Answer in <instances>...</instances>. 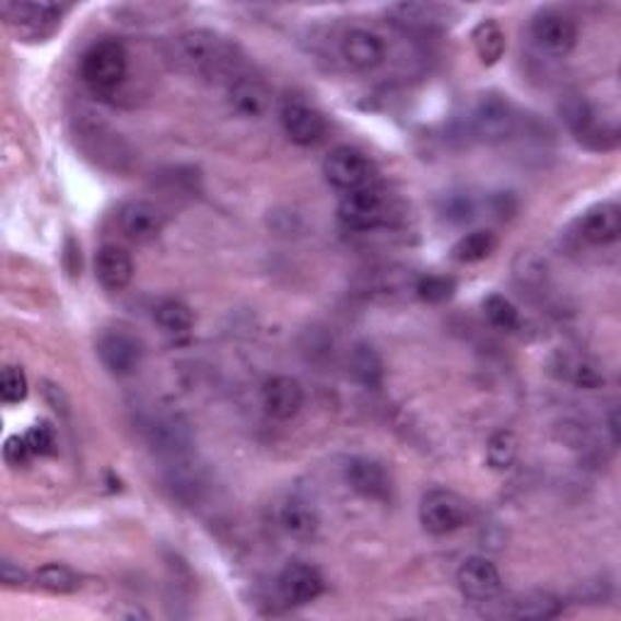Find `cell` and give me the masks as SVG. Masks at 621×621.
Here are the masks:
<instances>
[{
  "instance_id": "cell-16",
  "label": "cell",
  "mask_w": 621,
  "mask_h": 621,
  "mask_svg": "<svg viewBox=\"0 0 621 621\" xmlns=\"http://www.w3.org/2000/svg\"><path fill=\"white\" fill-rule=\"evenodd\" d=\"M262 408L272 420H294L304 408V388L292 376H272L262 384Z\"/></svg>"
},
{
  "instance_id": "cell-27",
  "label": "cell",
  "mask_w": 621,
  "mask_h": 621,
  "mask_svg": "<svg viewBox=\"0 0 621 621\" xmlns=\"http://www.w3.org/2000/svg\"><path fill=\"white\" fill-rule=\"evenodd\" d=\"M35 583L37 587H42V590H47L51 595H73L81 590V578H78V573L61 563L42 565V569L35 573Z\"/></svg>"
},
{
  "instance_id": "cell-37",
  "label": "cell",
  "mask_w": 621,
  "mask_h": 621,
  "mask_svg": "<svg viewBox=\"0 0 621 621\" xmlns=\"http://www.w3.org/2000/svg\"><path fill=\"white\" fill-rule=\"evenodd\" d=\"M609 432H612V442H619V423H617V410H612V418H609Z\"/></svg>"
},
{
  "instance_id": "cell-32",
  "label": "cell",
  "mask_w": 621,
  "mask_h": 621,
  "mask_svg": "<svg viewBox=\"0 0 621 621\" xmlns=\"http://www.w3.org/2000/svg\"><path fill=\"white\" fill-rule=\"evenodd\" d=\"M563 376L569 382H573L575 386L590 388V391L600 384H605V376H602L600 367L593 364L590 360H583V358H563Z\"/></svg>"
},
{
  "instance_id": "cell-13",
  "label": "cell",
  "mask_w": 621,
  "mask_h": 621,
  "mask_svg": "<svg viewBox=\"0 0 621 621\" xmlns=\"http://www.w3.org/2000/svg\"><path fill=\"white\" fill-rule=\"evenodd\" d=\"M345 481L354 493L367 497V501L384 503L391 497V476L386 466L370 457H352L345 464Z\"/></svg>"
},
{
  "instance_id": "cell-15",
  "label": "cell",
  "mask_w": 621,
  "mask_h": 621,
  "mask_svg": "<svg viewBox=\"0 0 621 621\" xmlns=\"http://www.w3.org/2000/svg\"><path fill=\"white\" fill-rule=\"evenodd\" d=\"M326 581L316 565L310 563H290L277 578V590H280L282 600L286 605H308L314 602L324 593Z\"/></svg>"
},
{
  "instance_id": "cell-17",
  "label": "cell",
  "mask_w": 621,
  "mask_h": 621,
  "mask_svg": "<svg viewBox=\"0 0 621 621\" xmlns=\"http://www.w3.org/2000/svg\"><path fill=\"white\" fill-rule=\"evenodd\" d=\"M340 54L354 71H374L386 59V44L367 27H352L340 39Z\"/></svg>"
},
{
  "instance_id": "cell-36",
  "label": "cell",
  "mask_w": 621,
  "mask_h": 621,
  "mask_svg": "<svg viewBox=\"0 0 621 621\" xmlns=\"http://www.w3.org/2000/svg\"><path fill=\"white\" fill-rule=\"evenodd\" d=\"M0 581H3L8 587H22L27 583V573L22 571L17 563L3 559V563H0Z\"/></svg>"
},
{
  "instance_id": "cell-9",
  "label": "cell",
  "mask_w": 621,
  "mask_h": 621,
  "mask_svg": "<svg viewBox=\"0 0 621 621\" xmlns=\"http://www.w3.org/2000/svg\"><path fill=\"white\" fill-rule=\"evenodd\" d=\"M63 10L66 8L57 3H5L3 15L22 39L37 42L59 27Z\"/></svg>"
},
{
  "instance_id": "cell-33",
  "label": "cell",
  "mask_w": 621,
  "mask_h": 621,
  "mask_svg": "<svg viewBox=\"0 0 621 621\" xmlns=\"http://www.w3.org/2000/svg\"><path fill=\"white\" fill-rule=\"evenodd\" d=\"M30 394V384H27V374L22 372V367H10L3 370V376H0V398H3L5 406H15L22 403Z\"/></svg>"
},
{
  "instance_id": "cell-14",
  "label": "cell",
  "mask_w": 621,
  "mask_h": 621,
  "mask_svg": "<svg viewBox=\"0 0 621 621\" xmlns=\"http://www.w3.org/2000/svg\"><path fill=\"white\" fill-rule=\"evenodd\" d=\"M147 437L151 449L165 459H183L195 445L192 427L180 415L155 418L149 425Z\"/></svg>"
},
{
  "instance_id": "cell-5",
  "label": "cell",
  "mask_w": 621,
  "mask_h": 621,
  "mask_svg": "<svg viewBox=\"0 0 621 621\" xmlns=\"http://www.w3.org/2000/svg\"><path fill=\"white\" fill-rule=\"evenodd\" d=\"M326 180L340 192H354L374 183V165L360 149L336 147L324 161Z\"/></svg>"
},
{
  "instance_id": "cell-31",
  "label": "cell",
  "mask_w": 621,
  "mask_h": 621,
  "mask_svg": "<svg viewBox=\"0 0 621 621\" xmlns=\"http://www.w3.org/2000/svg\"><path fill=\"white\" fill-rule=\"evenodd\" d=\"M413 292L418 294L420 302L442 304V302H447V298H452L454 292H457V282H454L447 274H425L415 282Z\"/></svg>"
},
{
  "instance_id": "cell-1",
  "label": "cell",
  "mask_w": 621,
  "mask_h": 621,
  "mask_svg": "<svg viewBox=\"0 0 621 621\" xmlns=\"http://www.w3.org/2000/svg\"><path fill=\"white\" fill-rule=\"evenodd\" d=\"M175 59L185 71L204 78H226L241 73L238 47L212 30H190L175 39Z\"/></svg>"
},
{
  "instance_id": "cell-7",
  "label": "cell",
  "mask_w": 621,
  "mask_h": 621,
  "mask_svg": "<svg viewBox=\"0 0 621 621\" xmlns=\"http://www.w3.org/2000/svg\"><path fill=\"white\" fill-rule=\"evenodd\" d=\"M280 121L296 147H316L326 139V117L302 97H284L280 105Z\"/></svg>"
},
{
  "instance_id": "cell-18",
  "label": "cell",
  "mask_w": 621,
  "mask_h": 621,
  "mask_svg": "<svg viewBox=\"0 0 621 621\" xmlns=\"http://www.w3.org/2000/svg\"><path fill=\"white\" fill-rule=\"evenodd\" d=\"M578 233L585 243L590 246L605 248L612 246L621 236V209L617 202H602L581 216Z\"/></svg>"
},
{
  "instance_id": "cell-25",
  "label": "cell",
  "mask_w": 621,
  "mask_h": 621,
  "mask_svg": "<svg viewBox=\"0 0 621 621\" xmlns=\"http://www.w3.org/2000/svg\"><path fill=\"white\" fill-rule=\"evenodd\" d=\"M350 370L354 379L367 388H379L384 382V362L379 352L367 345V342H360V345L352 350Z\"/></svg>"
},
{
  "instance_id": "cell-34",
  "label": "cell",
  "mask_w": 621,
  "mask_h": 621,
  "mask_svg": "<svg viewBox=\"0 0 621 621\" xmlns=\"http://www.w3.org/2000/svg\"><path fill=\"white\" fill-rule=\"evenodd\" d=\"M25 440L35 457H44V454H51L54 445H57V435H54V427L49 423H39L35 427H30L25 432Z\"/></svg>"
},
{
  "instance_id": "cell-3",
  "label": "cell",
  "mask_w": 621,
  "mask_h": 621,
  "mask_svg": "<svg viewBox=\"0 0 621 621\" xmlns=\"http://www.w3.org/2000/svg\"><path fill=\"white\" fill-rule=\"evenodd\" d=\"M420 525L432 537H447L469 523V505L447 488H432L420 501Z\"/></svg>"
},
{
  "instance_id": "cell-6",
  "label": "cell",
  "mask_w": 621,
  "mask_h": 621,
  "mask_svg": "<svg viewBox=\"0 0 621 621\" xmlns=\"http://www.w3.org/2000/svg\"><path fill=\"white\" fill-rule=\"evenodd\" d=\"M531 39L549 57H569L578 44V25L561 10H541L531 20Z\"/></svg>"
},
{
  "instance_id": "cell-21",
  "label": "cell",
  "mask_w": 621,
  "mask_h": 621,
  "mask_svg": "<svg viewBox=\"0 0 621 621\" xmlns=\"http://www.w3.org/2000/svg\"><path fill=\"white\" fill-rule=\"evenodd\" d=\"M280 527L284 529L286 537H292L296 541H310L318 535L320 519L316 515V509L304 501H286L280 509Z\"/></svg>"
},
{
  "instance_id": "cell-8",
  "label": "cell",
  "mask_w": 621,
  "mask_h": 621,
  "mask_svg": "<svg viewBox=\"0 0 621 621\" xmlns=\"http://www.w3.org/2000/svg\"><path fill=\"white\" fill-rule=\"evenodd\" d=\"M97 358L109 374L129 376L139 370L143 360V345L129 330L109 328L97 338Z\"/></svg>"
},
{
  "instance_id": "cell-10",
  "label": "cell",
  "mask_w": 621,
  "mask_h": 621,
  "mask_svg": "<svg viewBox=\"0 0 621 621\" xmlns=\"http://www.w3.org/2000/svg\"><path fill=\"white\" fill-rule=\"evenodd\" d=\"M340 224L352 231H372L386 219V195L376 185L348 192L338 207Z\"/></svg>"
},
{
  "instance_id": "cell-19",
  "label": "cell",
  "mask_w": 621,
  "mask_h": 621,
  "mask_svg": "<svg viewBox=\"0 0 621 621\" xmlns=\"http://www.w3.org/2000/svg\"><path fill=\"white\" fill-rule=\"evenodd\" d=\"M95 277L103 290L125 292L134 280V260L119 246H103L95 255Z\"/></svg>"
},
{
  "instance_id": "cell-20",
  "label": "cell",
  "mask_w": 621,
  "mask_h": 621,
  "mask_svg": "<svg viewBox=\"0 0 621 621\" xmlns=\"http://www.w3.org/2000/svg\"><path fill=\"white\" fill-rule=\"evenodd\" d=\"M270 91L260 78L250 73H238L233 81H229V105L236 109L241 117H260L268 113L270 107Z\"/></svg>"
},
{
  "instance_id": "cell-26",
  "label": "cell",
  "mask_w": 621,
  "mask_h": 621,
  "mask_svg": "<svg viewBox=\"0 0 621 621\" xmlns=\"http://www.w3.org/2000/svg\"><path fill=\"white\" fill-rule=\"evenodd\" d=\"M153 318L155 324L163 328V332H168V336H185V332H190L195 326V314L192 308L177 302V298H165L153 310Z\"/></svg>"
},
{
  "instance_id": "cell-30",
  "label": "cell",
  "mask_w": 621,
  "mask_h": 621,
  "mask_svg": "<svg viewBox=\"0 0 621 621\" xmlns=\"http://www.w3.org/2000/svg\"><path fill=\"white\" fill-rule=\"evenodd\" d=\"M483 314L488 318V324L497 330H515L519 326V310L517 306L509 302L503 294H491L483 298Z\"/></svg>"
},
{
  "instance_id": "cell-2",
  "label": "cell",
  "mask_w": 621,
  "mask_h": 621,
  "mask_svg": "<svg viewBox=\"0 0 621 621\" xmlns=\"http://www.w3.org/2000/svg\"><path fill=\"white\" fill-rule=\"evenodd\" d=\"M129 71V54L119 39H99L81 61L83 83L97 97L115 95Z\"/></svg>"
},
{
  "instance_id": "cell-22",
  "label": "cell",
  "mask_w": 621,
  "mask_h": 621,
  "mask_svg": "<svg viewBox=\"0 0 621 621\" xmlns=\"http://www.w3.org/2000/svg\"><path fill=\"white\" fill-rule=\"evenodd\" d=\"M471 42L476 49V57L481 59L483 66H493L503 59V54L507 49V39L503 27L497 25L493 17L481 20L479 25L471 32Z\"/></svg>"
},
{
  "instance_id": "cell-28",
  "label": "cell",
  "mask_w": 621,
  "mask_h": 621,
  "mask_svg": "<svg viewBox=\"0 0 621 621\" xmlns=\"http://www.w3.org/2000/svg\"><path fill=\"white\" fill-rule=\"evenodd\" d=\"M394 22L398 25H403L406 30H425L432 27L437 20H442V13H447L442 5H427V3H401V5H394L391 10Z\"/></svg>"
},
{
  "instance_id": "cell-23",
  "label": "cell",
  "mask_w": 621,
  "mask_h": 621,
  "mask_svg": "<svg viewBox=\"0 0 621 621\" xmlns=\"http://www.w3.org/2000/svg\"><path fill=\"white\" fill-rule=\"evenodd\" d=\"M561 612H563V602L559 597H553L549 593H527L509 602L507 617L525 621H543L559 617Z\"/></svg>"
},
{
  "instance_id": "cell-12",
  "label": "cell",
  "mask_w": 621,
  "mask_h": 621,
  "mask_svg": "<svg viewBox=\"0 0 621 621\" xmlns=\"http://www.w3.org/2000/svg\"><path fill=\"white\" fill-rule=\"evenodd\" d=\"M117 226L131 243H151L165 229V214L149 199H129L119 207Z\"/></svg>"
},
{
  "instance_id": "cell-24",
  "label": "cell",
  "mask_w": 621,
  "mask_h": 621,
  "mask_svg": "<svg viewBox=\"0 0 621 621\" xmlns=\"http://www.w3.org/2000/svg\"><path fill=\"white\" fill-rule=\"evenodd\" d=\"M495 248H497L495 233L479 229V231L466 233V236H461L457 243H454L452 260H457L461 265H473V262L491 258Z\"/></svg>"
},
{
  "instance_id": "cell-29",
  "label": "cell",
  "mask_w": 621,
  "mask_h": 621,
  "mask_svg": "<svg viewBox=\"0 0 621 621\" xmlns=\"http://www.w3.org/2000/svg\"><path fill=\"white\" fill-rule=\"evenodd\" d=\"M517 454H519V440L515 432H509V430H497L485 445V461L495 471L509 469V466L515 464Z\"/></svg>"
},
{
  "instance_id": "cell-11",
  "label": "cell",
  "mask_w": 621,
  "mask_h": 621,
  "mask_svg": "<svg viewBox=\"0 0 621 621\" xmlns=\"http://www.w3.org/2000/svg\"><path fill=\"white\" fill-rule=\"evenodd\" d=\"M459 593L469 602H493L503 593V575L493 561L483 556L466 559L457 571Z\"/></svg>"
},
{
  "instance_id": "cell-4",
  "label": "cell",
  "mask_w": 621,
  "mask_h": 621,
  "mask_svg": "<svg viewBox=\"0 0 621 621\" xmlns=\"http://www.w3.org/2000/svg\"><path fill=\"white\" fill-rule=\"evenodd\" d=\"M517 131V113L501 93L479 97L471 113V134L483 143H503Z\"/></svg>"
},
{
  "instance_id": "cell-35",
  "label": "cell",
  "mask_w": 621,
  "mask_h": 621,
  "mask_svg": "<svg viewBox=\"0 0 621 621\" xmlns=\"http://www.w3.org/2000/svg\"><path fill=\"white\" fill-rule=\"evenodd\" d=\"M3 454H5V461L10 466H25L32 457H35V454H32V449H30V445H27L25 435L8 437L5 447H3Z\"/></svg>"
}]
</instances>
